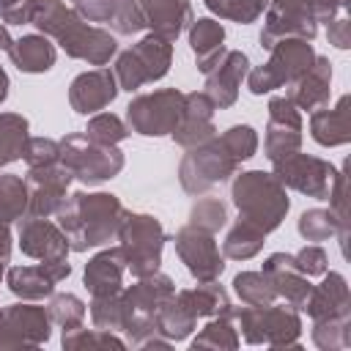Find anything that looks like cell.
Segmentation results:
<instances>
[{"label": "cell", "mask_w": 351, "mask_h": 351, "mask_svg": "<svg viewBox=\"0 0 351 351\" xmlns=\"http://www.w3.org/2000/svg\"><path fill=\"white\" fill-rule=\"evenodd\" d=\"M269 121L263 137V154L269 162H277L293 151H302V110L282 93L269 99Z\"/></svg>", "instance_id": "14"}, {"label": "cell", "mask_w": 351, "mask_h": 351, "mask_svg": "<svg viewBox=\"0 0 351 351\" xmlns=\"http://www.w3.org/2000/svg\"><path fill=\"white\" fill-rule=\"evenodd\" d=\"M52 321L44 304L14 302L0 307V351L8 348H38L49 340Z\"/></svg>", "instance_id": "11"}, {"label": "cell", "mask_w": 351, "mask_h": 351, "mask_svg": "<svg viewBox=\"0 0 351 351\" xmlns=\"http://www.w3.org/2000/svg\"><path fill=\"white\" fill-rule=\"evenodd\" d=\"M184 304L192 310L195 318H211V315H233V304L228 291L211 280V282H197L195 288H181L176 291Z\"/></svg>", "instance_id": "31"}, {"label": "cell", "mask_w": 351, "mask_h": 351, "mask_svg": "<svg viewBox=\"0 0 351 351\" xmlns=\"http://www.w3.org/2000/svg\"><path fill=\"white\" fill-rule=\"evenodd\" d=\"M214 104L211 99L203 93V90H192V93H184V112H181V121L178 126L173 129V140L181 145V148H195L206 140H211L217 134V126H214Z\"/></svg>", "instance_id": "21"}, {"label": "cell", "mask_w": 351, "mask_h": 351, "mask_svg": "<svg viewBox=\"0 0 351 351\" xmlns=\"http://www.w3.org/2000/svg\"><path fill=\"white\" fill-rule=\"evenodd\" d=\"M269 8L285 11V14H307L304 0H269Z\"/></svg>", "instance_id": "54"}, {"label": "cell", "mask_w": 351, "mask_h": 351, "mask_svg": "<svg viewBox=\"0 0 351 351\" xmlns=\"http://www.w3.org/2000/svg\"><path fill=\"white\" fill-rule=\"evenodd\" d=\"M71 274V263L66 261H38L33 266H11L5 269V285L14 296L38 302L47 299L60 280Z\"/></svg>", "instance_id": "18"}, {"label": "cell", "mask_w": 351, "mask_h": 351, "mask_svg": "<svg viewBox=\"0 0 351 351\" xmlns=\"http://www.w3.org/2000/svg\"><path fill=\"white\" fill-rule=\"evenodd\" d=\"M304 8L315 22H329L348 8V0H304Z\"/></svg>", "instance_id": "51"}, {"label": "cell", "mask_w": 351, "mask_h": 351, "mask_svg": "<svg viewBox=\"0 0 351 351\" xmlns=\"http://www.w3.org/2000/svg\"><path fill=\"white\" fill-rule=\"evenodd\" d=\"M233 176L236 178L230 184V200L239 217L258 225L263 233L277 230L291 208V197L277 176L263 170H241Z\"/></svg>", "instance_id": "3"}, {"label": "cell", "mask_w": 351, "mask_h": 351, "mask_svg": "<svg viewBox=\"0 0 351 351\" xmlns=\"http://www.w3.org/2000/svg\"><path fill=\"white\" fill-rule=\"evenodd\" d=\"M88 313H90V324L96 329L123 332V291L104 293V296H90Z\"/></svg>", "instance_id": "40"}, {"label": "cell", "mask_w": 351, "mask_h": 351, "mask_svg": "<svg viewBox=\"0 0 351 351\" xmlns=\"http://www.w3.org/2000/svg\"><path fill=\"white\" fill-rule=\"evenodd\" d=\"M233 324L250 346H271V348H293L299 346L302 318L291 304H263V307H233Z\"/></svg>", "instance_id": "4"}, {"label": "cell", "mask_w": 351, "mask_h": 351, "mask_svg": "<svg viewBox=\"0 0 351 351\" xmlns=\"http://www.w3.org/2000/svg\"><path fill=\"white\" fill-rule=\"evenodd\" d=\"M118 80L112 74V69L96 66L88 69L82 74H77L69 85V104L74 112L80 115H96L104 107H110L118 96Z\"/></svg>", "instance_id": "19"}, {"label": "cell", "mask_w": 351, "mask_h": 351, "mask_svg": "<svg viewBox=\"0 0 351 351\" xmlns=\"http://www.w3.org/2000/svg\"><path fill=\"white\" fill-rule=\"evenodd\" d=\"M271 173L277 176V181L285 189H293V192L307 195V197H315V200H326L337 167L329 165L321 156L293 151V154L271 162Z\"/></svg>", "instance_id": "12"}, {"label": "cell", "mask_w": 351, "mask_h": 351, "mask_svg": "<svg viewBox=\"0 0 351 351\" xmlns=\"http://www.w3.org/2000/svg\"><path fill=\"white\" fill-rule=\"evenodd\" d=\"M186 225H192L197 230H206V233H219L228 225V206L219 197L206 195V197H200V200L192 203L189 222Z\"/></svg>", "instance_id": "44"}, {"label": "cell", "mask_w": 351, "mask_h": 351, "mask_svg": "<svg viewBox=\"0 0 351 351\" xmlns=\"http://www.w3.org/2000/svg\"><path fill=\"white\" fill-rule=\"evenodd\" d=\"M85 134L96 143H104V145H118L121 140L129 137V126L126 121H121L115 112H96L90 115L88 126H85Z\"/></svg>", "instance_id": "46"}, {"label": "cell", "mask_w": 351, "mask_h": 351, "mask_svg": "<svg viewBox=\"0 0 351 351\" xmlns=\"http://www.w3.org/2000/svg\"><path fill=\"white\" fill-rule=\"evenodd\" d=\"M296 230L304 241H326L332 236H340L343 247H346V236H348L346 219H340L332 208H307V211H302L299 219H296Z\"/></svg>", "instance_id": "32"}, {"label": "cell", "mask_w": 351, "mask_h": 351, "mask_svg": "<svg viewBox=\"0 0 351 351\" xmlns=\"http://www.w3.org/2000/svg\"><path fill=\"white\" fill-rule=\"evenodd\" d=\"M233 291L241 299V304L263 307V304L277 302V291L263 271H239L233 277Z\"/></svg>", "instance_id": "38"}, {"label": "cell", "mask_w": 351, "mask_h": 351, "mask_svg": "<svg viewBox=\"0 0 351 351\" xmlns=\"http://www.w3.org/2000/svg\"><path fill=\"white\" fill-rule=\"evenodd\" d=\"M192 348H217V351H233L239 348V329L233 324V315H211L208 324L192 337Z\"/></svg>", "instance_id": "36"}, {"label": "cell", "mask_w": 351, "mask_h": 351, "mask_svg": "<svg viewBox=\"0 0 351 351\" xmlns=\"http://www.w3.org/2000/svg\"><path fill=\"white\" fill-rule=\"evenodd\" d=\"M173 293H176V282L162 271L137 277V282L123 288L126 346H134V348H170L173 346L156 326V313Z\"/></svg>", "instance_id": "2"}, {"label": "cell", "mask_w": 351, "mask_h": 351, "mask_svg": "<svg viewBox=\"0 0 351 351\" xmlns=\"http://www.w3.org/2000/svg\"><path fill=\"white\" fill-rule=\"evenodd\" d=\"M217 137H219V143L225 145V151H228L239 165L247 162V159H252L255 151H258V132H255L250 123H236V126L225 129V132L217 134Z\"/></svg>", "instance_id": "45"}, {"label": "cell", "mask_w": 351, "mask_h": 351, "mask_svg": "<svg viewBox=\"0 0 351 351\" xmlns=\"http://www.w3.org/2000/svg\"><path fill=\"white\" fill-rule=\"evenodd\" d=\"M203 5L217 19H230V22H239V25H252L255 19L263 16L269 0H203Z\"/></svg>", "instance_id": "42"}, {"label": "cell", "mask_w": 351, "mask_h": 351, "mask_svg": "<svg viewBox=\"0 0 351 351\" xmlns=\"http://www.w3.org/2000/svg\"><path fill=\"white\" fill-rule=\"evenodd\" d=\"M71 181H74V176L60 162L30 167L25 176V186H27V214L25 217H55L58 208L69 197Z\"/></svg>", "instance_id": "15"}, {"label": "cell", "mask_w": 351, "mask_h": 351, "mask_svg": "<svg viewBox=\"0 0 351 351\" xmlns=\"http://www.w3.org/2000/svg\"><path fill=\"white\" fill-rule=\"evenodd\" d=\"M293 263L304 277H321L329 269V255L324 247L313 241V244H304L299 252H293Z\"/></svg>", "instance_id": "48"}, {"label": "cell", "mask_w": 351, "mask_h": 351, "mask_svg": "<svg viewBox=\"0 0 351 351\" xmlns=\"http://www.w3.org/2000/svg\"><path fill=\"white\" fill-rule=\"evenodd\" d=\"M285 96L299 110H310V112L324 107V104H329V96H332V63H329V58L315 55L310 69L293 85H288Z\"/></svg>", "instance_id": "25"}, {"label": "cell", "mask_w": 351, "mask_h": 351, "mask_svg": "<svg viewBox=\"0 0 351 351\" xmlns=\"http://www.w3.org/2000/svg\"><path fill=\"white\" fill-rule=\"evenodd\" d=\"M14 3H19V0H0V11L8 8V5H14Z\"/></svg>", "instance_id": "57"}, {"label": "cell", "mask_w": 351, "mask_h": 351, "mask_svg": "<svg viewBox=\"0 0 351 351\" xmlns=\"http://www.w3.org/2000/svg\"><path fill=\"white\" fill-rule=\"evenodd\" d=\"M189 49L195 55L197 71L208 74L222 60V55L228 52L225 49V27H222V22L217 16L192 19V25H189Z\"/></svg>", "instance_id": "27"}, {"label": "cell", "mask_w": 351, "mask_h": 351, "mask_svg": "<svg viewBox=\"0 0 351 351\" xmlns=\"http://www.w3.org/2000/svg\"><path fill=\"white\" fill-rule=\"evenodd\" d=\"M261 271H263V274L269 277V282L274 285L277 299H282L285 304H291V307H296V310L304 307V299H307L313 282H310V277H304V274L296 269L291 252H271V255L263 261V269H261Z\"/></svg>", "instance_id": "22"}, {"label": "cell", "mask_w": 351, "mask_h": 351, "mask_svg": "<svg viewBox=\"0 0 351 351\" xmlns=\"http://www.w3.org/2000/svg\"><path fill=\"white\" fill-rule=\"evenodd\" d=\"M8 88H11V82H8V74H5V69L0 66V104L8 99Z\"/></svg>", "instance_id": "56"}, {"label": "cell", "mask_w": 351, "mask_h": 351, "mask_svg": "<svg viewBox=\"0 0 351 351\" xmlns=\"http://www.w3.org/2000/svg\"><path fill=\"white\" fill-rule=\"evenodd\" d=\"M71 8L85 22H110L115 11V0H71Z\"/></svg>", "instance_id": "50"}, {"label": "cell", "mask_w": 351, "mask_h": 351, "mask_svg": "<svg viewBox=\"0 0 351 351\" xmlns=\"http://www.w3.org/2000/svg\"><path fill=\"white\" fill-rule=\"evenodd\" d=\"M247 71H250V58L241 49H228L222 60L206 74L203 93L211 99L217 110H228L236 104L239 88L247 80Z\"/></svg>", "instance_id": "20"}, {"label": "cell", "mask_w": 351, "mask_h": 351, "mask_svg": "<svg viewBox=\"0 0 351 351\" xmlns=\"http://www.w3.org/2000/svg\"><path fill=\"white\" fill-rule=\"evenodd\" d=\"M27 214V186L22 176H0V225L19 222Z\"/></svg>", "instance_id": "37"}, {"label": "cell", "mask_w": 351, "mask_h": 351, "mask_svg": "<svg viewBox=\"0 0 351 351\" xmlns=\"http://www.w3.org/2000/svg\"><path fill=\"white\" fill-rule=\"evenodd\" d=\"M22 159L27 162V167L58 162V140H49V137H27L25 140V148H22Z\"/></svg>", "instance_id": "49"}, {"label": "cell", "mask_w": 351, "mask_h": 351, "mask_svg": "<svg viewBox=\"0 0 351 351\" xmlns=\"http://www.w3.org/2000/svg\"><path fill=\"white\" fill-rule=\"evenodd\" d=\"M310 137L324 148H337L351 140L348 123V96H340L335 107L324 104L310 115Z\"/></svg>", "instance_id": "28"}, {"label": "cell", "mask_w": 351, "mask_h": 351, "mask_svg": "<svg viewBox=\"0 0 351 351\" xmlns=\"http://www.w3.org/2000/svg\"><path fill=\"white\" fill-rule=\"evenodd\" d=\"M58 162L82 184H101L123 170V151L90 140L85 132H71L58 140Z\"/></svg>", "instance_id": "5"}, {"label": "cell", "mask_w": 351, "mask_h": 351, "mask_svg": "<svg viewBox=\"0 0 351 351\" xmlns=\"http://www.w3.org/2000/svg\"><path fill=\"white\" fill-rule=\"evenodd\" d=\"M239 162L225 151L219 137L214 134L211 140L186 148V154L178 162V181L186 195H206L211 186L228 181L236 173Z\"/></svg>", "instance_id": "9"}, {"label": "cell", "mask_w": 351, "mask_h": 351, "mask_svg": "<svg viewBox=\"0 0 351 351\" xmlns=\"http://www.w3.org/2000/svg\"><path fill=\"white\" fill-rule=\"evenodd\" d=\"M47 313H49V321L58 324L60 329H71V326H80L85 324V313H88V304L77 296V293H49L47 296Z\"/></svg>", "instance_id": "43"}, {"label": "cell", "mask_w": 351, "mask_h": 351, "mask_svg": "<svg viewBox=\"0 0 351 351\" xmlns=\"http://www.w3.org/2000/svg\"><path fill=\"white\" fill-rule=\"evenodd\" d=\"M184 112V93L176 88H159L151 93H140L126 104V126L143 137H165L173 134Z\"/></svg>", "instance_id": "10"}, {"label": "cell", "mask_w": 351, "mask_h": 351, "mask_svg": "<svg viewBox=\"0 0 351 351\" xmlns=\"http://www.w3.org/2000/svg\"><path fill=\"white\" fill-rule=\"evenodd\" d=\"M16 241L22 255L33 261H66L71 247L66 233L49 217H22L16 222Z\"/></svg>", "instance_id": "17"}, {"label": "cell", "mask_w": 351, "mask_h": 351, "mask_svg": "<svg viewBox=\"0 0 351 351\" xmlns=\"http://www.w3.org/2000/svg\"><path fill=\"white\" fill-rule=\"evenodd\" d=\"M326 38H329V44L337 47V49H348V47H351V38H348V16H346V11L326 22Z\"/></svg>", "instance_id": "52"}, {"label": "cell", "mask_w": 351, "mask_h": 351, "mask_svg": "<svg viewBox=\"0 0 351 351\" xmlns=\"http://www.w3.org/2000/svg\"><path fill=\"white\" fill-rule=\"evenodd\" d=\"M60 346L66 351H74V348H118V351H123L126 340H121L118 332H104V329H96V326L85 329V324H80V326L63 329Z\"/></svg>", "instance_id": "39"}, {"label": "cell", "mask_w": 351, "mask_h": 351, "mask_svg": "<svg viewBox=\"0 0 351 351\" xmlns=\"http://www.w3.org/2000/svg\"><path fill=\"white\" fill-rule=\"evenodd\" d=\"M123 214L126 208L112 192H71L55 217L71 252H88L118 236Z\"/></svg>", "instance_id": "1"}, {"label": "cell", "mask_w": 351, "mask_h": 351, "mask_svg": "<svg viewBox=\"0 0 351 351\" xmlns=\"http://www.w3.org/2000/svg\"><path fill=\"white\" fill-rule=\"evenodd\" d=\"M266 236H269V233H263L258 225H252V222H247V219L239 217V219L228 228V233H225L222 255L230 258V261H250V258H255V255L263 250Z\"/></svg>", "instance_id": "33"}, {"label": "cell", "mask_w": 351, "mask_h": 351, "mask_svg": "<svg viewBox=\"0 0 351 351\" xmlns=\"http://www.w3.org/2000/svg\"><path fill=\"white\" fill-rule=\"evenodd\" d=\"M58 49L55 44L44 36V33H27L22 38H16L8 49V60L11 66H16L22 74H44L55 66Z\"/></svg>", "instance_id": "30"}, {"label": "cell", "mask_w": 351, "mask_h": 351, "mask_svg": "<svg viewBox=\"0 0 351 351\" xmlns=\"http://www.w3.org/2000/svg\"><path fill=\"white\" fill-rule=\"evenodd\" d=\"M30 137V123L19 112H0V167L22 159L25 140Z\"/></svg>", "instance_id": "35"}, {"label": "cell", "mask_w": 351, "mask_h": 351, "mask_svg": "<svg viewBox=\"0 0 351 351\" xmlns=\"http://www.w3.org/2000/svg\"><path fill=\"white\" fill-rule=\"evenodd\" d=\"M318 33V22L310 14H285L277 8L263 11V30H261V47L271 49L280 38H304L313 41Z\"/></svg>", "instance_id": "29"}, {"label": "cell", "mask_w": 351, "mask_h": 351, "mask_svg": "<svg viewBox=\"0 0 351 351\" xmlns=\"http://www.w3.org/2000/svg\"><path fill=\"white\" fill-rule=\"evenodd\" d=\"M55 44L74 60H82L88 66H107L110 58H115L118 52V41L115 33L85 22L80 14L63 27V33L55 38Z\"/></svg>", "instance_id": "13"}, {"label": "cell", "mask_w": 351, "mask_h": 351, "mask_svg": "<svg viewBox=\"0 0 351 351\" xmlns=\"http://www.w3.org/2000/svg\"><path fill=\"white\" fill-rule=\"evenodd\" d=\"M110 27L118 36H134L145 30V16L137 0H115V11L110 16Z\"/></svg>", "instance_id": "47"}, {"label": "cell", "mask_w": 351, "mask_h": 351, "mask_svg": "<svg viewBox=\"0 0 351 351\" xmlns=\"http://www.w3.org/2000/svg\"><path fill=\"white\" fill-rule=\"evenodd\" d=\"M137 3L145 16V27H151L154 36H162L167 41H176L195 19L189 0H137Z\"/></svg>", "instance_id": "26"}, {"label": "cell", "mask_w": 351, "mask_h": 351, "mask_svg": "<svg viewBox=\"0 0 351 351\" xmlns=\"http://www.w3.org/2000/svg\"><path fill=\"white\" fill-rule=\"evenodd\" d=\"M321 277H324V280L310 288V293H307L302 310H307V315H310L313 321L351 315V293H348L346 277H343L340 271H329V269H326Z\"/></svg>", "instance_id": "23"}, {"label": "cell", "mask_w": 351, "mask_h": 351, "mask_svg": "<svg viewBox=\"0 0 351 351\" xmlns=\"http://www.w3.org/2000/svg\"><path fill=\"white\" fill-rule=\"evenodd\" d=\"M315 60V49L304 38H280L269 49V60L247 71V88L255 96L293 85Z\"/></svg>", "instance_id": "7"}, {"label": "cell", "mask_w": 351, "mask_h": 351, "mask_svg": "<svg viewBox=\"0 0 351 351\" xmlns=\"http://www.w3.org/2000/svg\"><path fill=\"white\" fill-rule=\"evenodd\" d=\"M11 44H14V38H11L8 27L0 22V52H8V49H11Z\"/></svg>", "instance_id": "55"}, {"label": "cell", "mask_w": 351, "mask_h": 351, "mask_svg": "<svg viewBox=\"0 0 351 351\" xmlns=\"http://www.w3.org/2000/svg\"><path fill=\"white\" fill-rule=\"evenodd\" d=\"M156 326L159 332L170 340V343H178V340H186L195 326H197V318L192 315V310L184 304V299L178 293H173L156 313Z\"/></svg>", "instance_id": "34"}, {"label": "cell", "mask_w": 351, "mask_h": 351, "mask_svg": "<svg viewBox=\"0 0 351 351\" xmlns=\"http://www.w3.org/2000/svg\"><path fill=\"white\" fill-rule=\"evenodd\" d=\"M123 250L126 258V271H132V277H145L159 271L162 263V250L167 241V233L162 228V222L154 214H143V211H126L115 236Z\"/></svg>", "instance_id": "6"}, {"label": "cell", "mask_w": 351, "mask_h": 351, "mask_svg": "<svg viewBox=\"0 0 351 351\" xmlns=\"http://www.w3.org/2000/svg\"><path fill=\"white\" fill-rule=\"evenodd\" d=\"M310 337H313V343H315L321 351L348 348V346H351V315L313 321V332H310Z\"/></svg>", "instance_id": "41"}, {"label": "cell", "mask_w": 351, "mask_h": 351, "mask_svg": "<svg viewBox=\"0 0 351 351\" xmlns=\"http://www.w3.org/2000/svg\"><path fill=\"white\" fill-rule=\"evenodd\" d=\"M170 63H173V41L148 33L134 47L123 49L115 58L112 74L118 80V88L132 93L148 82L162 80L170 71Z\"/></svg>", "instance_id": "8"}, {"label": "cell", "mask_w": 351, "mask_h": 351, "mask_svg": "<svg viewBox=\"0 0 351 351\" xmlns=\"http://www.w3.org/2000/svg\"><path fill=\"white\" fill-rule=\"evenodd\" d=\"M176 252L181 258V263L186 266V271L197 280V282H211L219 280V274L225 271V255L214 241V233L197 230L192 225H184L181 230H176Z\"/></svg>", "instance_id": "16"}, {"label": "cell", "mask_w": 351, "mask_h": 351, "mask_svg": "<svg viewBox=\"0 0 351 351\" xmlns=\"http://www.w3.org/2000/svg\"><path fill=\"white\" fill-rule=\"evenodd\" d=\"M3 25H30V0H19L0 11Z\"/></svg>", "instance_id": "53"}, {"label": "cell", "mask_w": 351, "mask_h": 351, "mask_svg": "<svg viewBox=\"0 0 351 351\" xmlns=\"http://www.w3.org/2000/svg\"><path fill=\"white\" fill-rule=\"evenodd\" d=\"M123 274H126V258L121 247H104L99 250L82 271V282L90 291V296L118 293L123 291Z\"/></svg>", "instance_id": "24"}]
</instances>
